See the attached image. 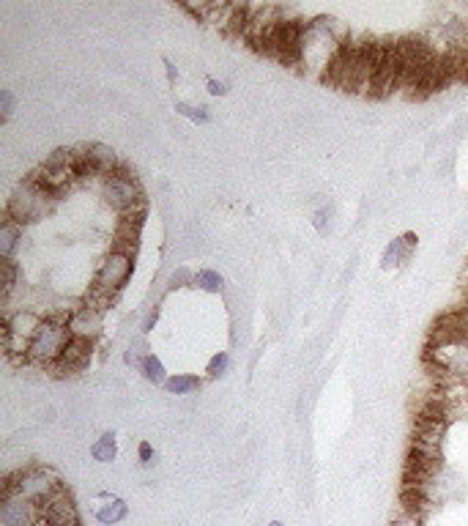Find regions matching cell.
I'll list each match as a JSON object with an SVG mask.
<instances>
[{"instance_id": "cell-1", "label": "cell", "mask_w": 468, "mask_h": 526, "mask_svg": "<svg viewBox=\"0 0 468 526\" xmlns=\"http://www.w3.org/2000/svg\"><path fill=\"white\" fill-rule=\"evenodd\" d=\"M58 491H63V482L47 466H27L3 480V496H23L39 507L47 504Z\"/></svg>"}, {"instance_id": "cell-2", "label": "cell", "mask_w": 468, "mask_h": 526, "mask_svg": "<svg viewBox=\"0 0 468 526\" xmlns=\"http://www.w3.org/2000/svg\"><path fill=\"white\" fill-rule=\"evenodd\" d=\"M52 203H55V198L49 195L36 178L27 175L23 184H17L14 192L8 195L6 217H11L17 225H27V223L42 220L49 208H52Z\"/></svg>"}, {"instance_id": "cell-3", "label": "cell", "mask_w": 468, "mask_h": 526, "mask_svg": "<svg viewBox=\"0 0 468 526\" xmlns=\"http://www.w3.org/2000/svg\"><path fill=\"white\" fill-rule=\"evenodd\" d=\"M101 198H104V203H107L115 214H121V217L146 208V195H143V189H140L137 175L132 173V170H126L123 165L113 175H107V178L101 181Z\"/></svg>"}, {"instance_id": "cell-4", "label": "cell", "mask_w": 468, "mask_h": 526, "mask_svg": "<svg viewBox=\"0 0 468 526\" xmlns=\"http://www.w3.org/2000/svg\"><path fill=\"white\" fill-rule=\"evenodd\" d=\"M69 340H72V332H69L66 321H61V318H44L39 324V329H36L33 340H30L27 362H33V365H49L52 368L63 356Z\"/></svg>"}, {"instance_id": "cell-5", "label": "cell", "mask_w": 468, "mask_h": 526, "mask_svg": "<svg viewBox=\"0 0 468 526\" xmlns=\"http://www.w3.org/2000/svg\"><path fill=\"white\" fill-rule=\"evenodd\" d=\"M132 275V255L121 250H113L110 255L101 258L96 269V277H94V288H91V301L94 304H107L113 299Z\"/></svg>"}, {"instance_id": "cell-6", "label": "cell", "mask_w": 468, "mask_h": 526, "mask_svg": "<svg viewBox=\"0 0 468 526\" xmlns=\"http://www.w3.org/2000/svg\"><path fill=\"white\" fill-rule=\"evenodd\" d=\"M30 178H36L49 195L58 201L74 181H80L77 178V154L72 149H58L39 170L30 173Z\"/></svg>"}, {"instance_id": "cell-7", "label": "cell", "mask_w": 468, "mask_h": 526, "mask_svg": "<svg viewBox=\"0 0 468 526\" xmlns=\"http://www.w3.org/2000/svg\"><path fill=\"white\" fill-rule=\"evenodd\" d=\"M394 91H400V63H397V39L381 42L375 75L369 85V99H389Z\"/></svg>"}, {"instance_id": "cell-8", "label": "cell", "mask_w": 468, "mask_h": 526, "mask_svg": "<svg viewBox=\"0 0 468 526\" xmlns=\"http://www.w3.org/2000/svg\"><path fill=\"white\" fill-rule=\"evenodd\" d=\"M381 42L372 36L356 39V52H353V75H350V94L369 96V85L375 75V61H378Z\"/></svg>"}, {"instance_id": "cell-9", "label": "cell", "mask_w": 468, "mask_h": 526, "mask_svg": "<svg viewBox=\"0 0 468 526\" xmlns=\"http://www.w3.org/2000/svg\"><path fill=\"white\" fill-rule=\"evenodd\" d=\"M0 524L3 526H39L42 507L23 496H3L0 501Z\"/></svg>"}, {"instance_id": "cell-10", "label": "cell", "mask_w": 468, "mask_h": 526, "mask_svg": "<svg viewBox=\"0 0 468 526\" xmlns=\"http://www.w3.org/2000/svg\"><path fill=\"white\" fill-rule=\"evenodd\" d=\"M101 321H104L101 318V307L94 304V301H85V304H80L72 315L66 318V326H69L72 337L94 343L99 334H101Z\"/></svg>"}, {"instance_id": "cell-11", "label": "cell", "mask_w": 468, "mask_h": 526, "mask_svg": "<svg viewBox=\"0 0 468 526\" xmlns=\"http://www.w3.org/2000/svg\"><path fill=\"white\" fill-rule=\"evenodd\" d=\"M42 524L47 526H80V513L72 496L63 491H58L47 504H42Z\"/></svg>"}, {"instance_id": "cell-12", "label": "cell", "mask_w": 468, "mask_h": 526, "mask_svg": "<svg viewBox=\"0 0 468 526\" xmlns=\"http://www.w3.org/2000/svg\"><path fill=\"white\" fill-rule=\"evenodd\" d=\"M88 359H91V340L72 337L69 346H66V351H63V356L52 365V373H55L58 378L74 376V373H80V370L88 365Z\"/></svg>"}, {"instance_id": "cell-13", "label": "cell", "mask_w": 468, "mask_h": 526, "mask_svg": "<svg viewBox=\"0 0 468 526\" xmlns=\"http://www.w3.org/2000/svg\"><path fill=\"white\" fill-rule=\"evenodd\" d=\"M91 510H94L99 524L104 526H113L126 518V501L113 496V494H99V496H94Z\"/></svg>"}, {"instance_id": "cell-14", "label": "cell", "mask_w": 468, "mask_h": 526, "mask_svg": "<svg viewBox=\"0 0 468 526\" xmlns=\"http://www.w3.org/2000/svg\"><path fill=\"white\" fill-rule=\"evenodd\" d=\"M143 217H146V208L121 217V227L115 233V250L129 252V255L134 252L137 242H140V230H143Z\"/></svg>"}, {"instance_id": "cell-15", "label": "cell", "mask_w": 468, "mask_h": 526, "mask_svg": "<svg viewBox=\"0 0 468 526\" xmlns=\"http://www.w3.org/2000/svg\"><path fill=\"white\" fill-rule=\"evenodd\" d=\"M414 247H417V236H414V233L397 236L394 242H389V247L384 252V261H381L384 269H397V266H403V263L411 258Z\"/></svg>"}, {"instance_id": "cell-16", "label": "cell", "mask_w": 468, "mask_h": 526, "mask_svg": "<svg viewBox=\"0 0 468 526\" xmlns=\"http://www.w3.org/2000/svg\"><path fill=\"white\" fill-rule=\"evenodd\" d=\"M20 239H23V227L17 225L11 217H3V223H0V258H11L14 250L20 247Z\"/></svg>"}, {"instance_id": "cell-17", "label": "cell", "mask_w": 468, "mask_h": 526, "mask_svg": "<svg viewBox=\"0 0 468 526\" xmlns=\"http://www.w3.org/2000/svg\"><path fill=\"white\" fill-rule=\"evenodd\" d=\"M17 277H20V269H17L14 258H3L0 261V299H3V304L11 296V291L17 285Z\"/></svg>"}, {"instance_id": "cell-18", "label": "cell", "mask_w": 468, "mask_h": 526, "mask_svg": "<svg viewBox=\"0 0 468 526\" xmlns=\"http://www.w3.org/2000/svg\"><path fill=\"white\" fill-rule=\"evenodd\" d=\"M140 373H143V376H146V381H151V384H167L165 365H162V362H159V356H153V353H148L146 359H143Z\"/></svg>"}, {"instance_id": "cell-19", "label": "cell", "mask_w": 468, "mask_h": 526, "mask_svg": "<svg viewBox=\"0 0 468 526\" xmlns=\"http://www.w3.org/2000/svg\"><path fill=\"white\" fill-rule=\"evenodd\" d=\"M115 452H118V447H115V436L113 433H104L96 444L91 447V455H94V461H99V463L115 461Z\"/></svg>"}, {"instance_id": "cell-20", "label": "cell", "mask_w": 468, "mask_h": 526, "mask_svg": "<svg viewBox=\"0 0 468 526\" xmlns=\"http://www.w3.org/2000/svg\"><path fill=\"white\" fill-rule=\"evenodd\" d=\"M197 387H200V378L197 376H170L167 384H165V389L170 395H192Z\"/></svg>"}, {"instance_id": "cell-21", "label": "cell", "mask_w": 468, "mask_h": 526, "mask_svg": "<svg viewBox=\"0 0 468 526\" xmlns=\"http://www.w3.org/2000/svg\"><path fill=\"white\" fill-rule=\"evenodd\" d=\"M192 282H195L200 291H208V294H220V291H222V277L217 275V272H211V269L197 272Z\"/></svg>"}, {"instance_id": "cell-22", "label": "cell", "mask_w": 468, "mask_h": 526, "mask_svg": "<svg viewBox=\"0 0 468 526\" xmlns=\"http://www.w3.org/2000/svg\"><path fill=\"white\" fill-rule=\"evenodd\" d=\"M175 110H178L184 118H189L192 124H208V121H211V115H208V110H205V107H192V104L178 101V104H175Z\"/></svg>"}, {"instance_id": "cell-23", "label": "cell", "mask_w": 468, "mask_h": 526, "mask_svg": "<svg viewBox=\"0 0 468 526\" xmlns=\"http://www.w3.org/2000/svg\"><path fill=\"white\" fill-rule=\"evenodd\" d=\"M146 356H148L146 343H143V340H137V343H132V346H129V351H126V365H129V368H140Z\"/></svg>"}, {"instance_id": "cell-24", "label": "cell", "mask_w": 468, "mask_h": 526, "mask_svg": "<svg viewBox=\"0 0 468 526\" xmlns=\"http://www.w3.org/2000/svg\"><path fill=\"white\" fill-rule=\"evenodd\" d=\"M227 365H230V356H227V353H217V356L208 362V376L220 378L222 373L227 370Z\"/></svg>"}, {"instance_id": "cell-25", "label": "cell", "mask_w": 468, "mask_h": 526, "mask_svg": "<svg viewBox=\"0 0 468 526\" xmlns=\"http://www.w3.org/2000/svg\"><path fill=\"white\" fill-rule=\"evenodd\" d=\"M11 113H14V94H11L8 88H3V91H0V118L8 121Z\"/></svg>"}, {"instance_id": "cell-26", "label": "cell", "mask_w": 468, "mask_h": 526, "mask_svg": "<svg viewBox=\"0 0 468 526\" xmlns=\"http://www.w3.org/2000/svg\"><path fill=\"white\" fill-rule=\"evenodd\" d=\"M389 526H422V518L411 515V513H400L397 518H392V524Z\"/></svg>"}, {"instance_id": "cell-27", "label": "cell", "mask_w": 468, "mask_h": 526, "mask_svg": "<svg viewBox=\"0 0 468 526\" xmlns=\"http://www.w3.org/2000/svg\"><path fill=\"white\" fill-rule=\"evenodd\" d=\"M137 452H140V461H143V463H151V461H153V447H151L148 442H143V444L137 447Z\"/></svg>"}, {"instance_id": "cell-28", "label": "cell", "mask_w": 468, "mask_h": 526, "mask_svg": "<svg viewBox=\"0 0 468 526\" xmlns=\"http://www.w3.org/2000/svg\"><path fill=\"white\" fill-rule=\"evenodd\" d=\"M208 94H211V96H222V94H227V85H224V82H217V80H211V82H208Z\"/></svg>"}, {"instance_id": "cell-29", "label": "cell", "mask_w": 468, "mask_h": 526, "mask_svg": "<svg viewBox=\"0 0 468 526\" xmlns=\"http://www.w3.org/2000/svg\"><path fill=\"white\" fill-rule=\"evenodd\" d=\"M167 75H170V80H175V77H178V72L172 69V63H170V61H167Z\"/></svg>"}, {"instance_id": "cell-30", "label": "cell", "mask_w": 468, "mask_h": 526, "mask_svg": "<svg viewBox=\"0 0 468 526\" xmlns=\"http://www.w3.org/2000/svg\"><path fill=\"white\" fill-rule=\"evenodd\" d=\"M269 526H282V524H279V521H271V524Z\"/></svg>"}, {"instance_id": "cell-31", "label": "cell", "mask_w": 468, "mask_h": 526, "mask_svg": "<svg viewBox=\"0 0 468 526\" xmlns=\"http://www.w3.org/2000/svg\"><path fill=\"white\" fill-rule=\"evenodd\" d=\"M466 82H468V69H466Z\"/></svg>"}, {"instance_id": "cell-32", "label": "cell", "mask_w": 468, "mask_h": 526, "mask_svg": "<svg viewBox=\"0 0 468 526\" xmlns=\"http://www.w3.org/2000/svg\"><path fill=\"white\" fill-rule=\"evenodd\" d=\"M39 526H47V524H39Z\"/></svg>"}]
</instances>
